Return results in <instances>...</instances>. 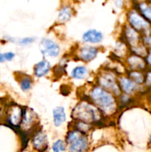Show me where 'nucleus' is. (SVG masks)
Segmentation results:
<instances>
[{
  "label": "nucleus",
  "mask_w": 151,
  "mask_h": 152,
  "mask_svg": "<svg viewBox=\"0 0 151 152\" xmlns=\"http://www.w3.org/2000/svg\"><path fill=\"white\" fill-rule=\"evenodd\" d=\"M87 97L88 100L97 107L105 117H111L118 111L116 96L98 85L90 89Z\"/></svg>",
  "instance_id": "f257e3e1"
},
{
  "label": "nucleus",
  "mask_w": 151,
  "mask_h": 152,
  "mask_svg": "<svg viewBox=\"0 0 151 152\" xmlns=\"http://www.w3.org/2000/svg\"><path fill=\"white\" fill-rule=\"evenodd\" d=\"M72 117L74 120H81L93 126L102 123L105 118L100 110L88 99H83L74 107Z\"/></svg>",
  "instance_id": "f03ea898"
},
{
  "label": "nucleus",
  "mask_w": 151,
  "mask_h": 152,
  "mask_svg": "<svg viewBox=\"0 0 151 152\" xmlns=\"http://www.w3.org/2000/svg\"><path fill=\"white\" fill-rule=\"evenodd\" d=\"M96 85L111 92L116 97L121 94L118 83V77L113 71H101L96 77Z\"/></svg>",
  "instance_id": "7ed1b4c3"
},
{
  "label": "nucleus",
  "mask_w": 151,
  "mask_h": 152,
  "mask_svg": "<svg viewBox=\"0 0 151 152\" xmlns=\"http://www.w3.org/2000/svg\"><path fill=\"white\" fill-rule=\"evenodd\" d=\"M127 23L131 28L136 30L139 34H142L144 35L148 34L147 31H149L150 24L139 13L137 10L133 7L129 9L126 14Z\"/></svg>",
  "instance_id": "20e7f679"
},
{
  "label": "nucleus",
  "mask_w": 151,
  "mask_h": 152,
  "mask_svg": "<svg viewBox=\"0 0 151 152\" xmlns=\"http://www.w3.org/2000/svg\"><path fill=\"white\" fill-rule=\"evenodd\" d=\"M24 107L13 104L7 107L4 111V119L9 126L19 129L23 117Z\"/></svg>",
  "instance_id": "39448f33"
},
{
  "label": "nucleus",
  "mask_w": 151,
  "mask_h": 152,
  "mask_svg": "<svg viewBox=\"0 0 151 152\" xmlns=\"http://www.w3.org/2000/svg\"><path fill=\"white\" fill-rule=\"evenodd\" d=\"M121 40L127 45L130 51L143 45L141 34L129 25H125L123 28Z\"/></svg>",
  "instance_id": "423d86ee"
},
{
  "label": "nucleus",
  "mask_w": 151,
  "mask_h": 152,
  "mask_svg": "<svg viewBox=\"0 0 151 152\" xmlns=\"http://www.w3.org/2000/svg\"><path fill=\"white\" fill-rule=\"evenodd\" d=\"M40 52L44 57L56 58L61 52L59 45L54 40L48 38H43L39 42Z\"/></svg>",
  "instance_id": "0eeeda50"
},
{
  "label": "nucleus",
  "mask_w": 151,
  "mask_h": 152,
  "mask_svg": "<svg viewBox=\"0 0 151 152\" xmlns=\"http://www.w3.org/2000/svg\"><path fill=\"white\" fill-rule=\"evenodd\" d=\"M38 120V116L34 112L33 110L28 107H24L23 117L19 129L25 132H28L35 128Z\"/></svg>",
  "instance_id": "6e6552de"
},
{
  "label": "nucleus",
  "mask_w": 151,
  "mask_h": 152,
  "mask_svg": "<svg viewBox=\"0 0 151 152\" xmlns=\"http://www.w3.org/2000/svg\"><path fill=\"white\" fill-rule=\"evenodd\" d=\"M99 48L93 45H84L80 47L76 52L78 59L84 62H90L97 57Z\"/></svg>",
  "instance_id": "1a4fd4ad"
},
{
  "label": "nucleus",
  "mask_w": 151,
  "mask_h": 152,
  "mask_svg": "<svg viewBox=\"0 0 151 152\" xmlns=\"http://www.w3.org/2000/svg\"><path fill=\"white\" fill-rule=\"evenodd\" d=\"M118 83L121 93L132 95L139 90V86L127 75H122L118 77Z\"/></svg>",
  "instance_id": "9d476101"
},
{
  "label": "nucleus",
  "mask_w": 151,
  "mask_h": 152,
  "mask_svg": "<svg viewBox=\"0 0 151 152\" xmlns=\"http://www.w3.org/2000/svg\"><path fill=\"white\" fill-rule=\"evenodd\" d=\"M68 145L69 152H84L88 148V138L87 134L81 133Z\"/></svg>",
  "instance_id": "9b49d317"
},
{
  "label": "nucleus",
  "mask_w": 151,
  "mask_h": 152,
  "mask_svg": "<svg viewBox=\"0 0 151 152\" xmlns=\"http://www.w3.org/2000/svg\"><path fill=\"white\" fill-rule=\"evenodd\" d=\"M132 7L137 10L150 24L151 23V1L148 0H134Z\"/></svg>",
  "instance_id": "f8f14e48"
},
{
  "label": "nucleus",
  "mask_w": 151,
  "mask_h": 152,
  "mask_svg": "<svg viewBox=\"0 0 151 152\" xmlns=\"http://www.w3.org/2000/svg\"><path fill=\"white\" fill-rule=\"evenodd\" d=\"M126 63L128 66V70L132 71H143L146 68V61L140 56L130 53L126 59Z\"/></svg>",
  "instance_id": "ddd939ff"
},
{
  "label": "nucleus",
  "mask_w": 151,
  "mask_h": 152,
  "mask_svg": "<svg viewBox=\"0 0 151 152\" xmlns=\"http://www.w3.org/2000/svg\"><path fill=\"white\" fill-rule=\"evenodd\" d=\"M32 143L34 149L39 152H44L48 145L47 135L42 131H36L33 136Z\"/></svg>",
  "instance_id": "4468645a"
},
{
  "label": "nucleus",
  "mask_w": 151,
  "mask_h": 152,
  "mask_svg": "<svg viewBox=\"0 0 151 152\" xmlns=\"http://www.w3.org/2000/svg\"><path fill=\"white\" fill-rule=\"evenodd\" d=\"M103 39V34L101 31L93 28L86 31L82 35V41L90 44H99L102 42Z\"/></svg>",
  "instance_id": "2eb2a0df"
},
{
  "label": "nucleus",
  "mask_w": 151,
  "mask_h": 152,
  "mask_svg": "<svg viewBox=\"0 0 151 152\" xmlns=\"http://www.w3.org/2000/svg\"><path fill=\"white\" fill-rule=\"evenodd\" d=\"M51 70V65L47 59H44L35 64L33 67V74L37 78L46 77Z\"/></svg>",
  "instance_id": "dca6fc26"
},
{
  "label": "nucleus",
  "mask_w": 151,
  "mask_h": 152,
  "mask_svg": "<svg viewBox=\"0 0 151 152\" xmlns=\"http://www.w3.org/2000/svg\"><path fill=\"white\" fill-rule=\"evenodd\" d=\"M73 7L70 4H63L58 12V22L65 23L73 16Z\"/></svg>",
  "instance_id": "f3484780"
},
{
  "label": "nucleus",
  "mask_w": 151,
  "mask_h": 152,
  "mask_svg": "<svg viewBox=\"0 0 151 152\" xmlns=\"http://www.w3.org/2000/svg\"><path fill=\"white\" fill-rule=\"evenodd\" d=\"M53 123L56 127H60L66 122L67 115L65 109L62 106H56L53 110Z\"/></svg>",
  "instance_id": "a211bd4d"
},
{
  "label": "nucleus",
  "mask_w": 151,
  "mask_h": 152,
  "mask_svg": "<svg viewBox=\"0 0 151 152\" xmlns=\"http://www.w3.org/2000/svg\"><path fill=\"white\" fill-rule=\"evenodd\" d=\"M17 80L21 90L24 92H27L32 88L33 81L30 76L25 74H21L17 76Z\"/></svg>",
  "instance_id": "6ab92c4d"
},
{
  "label": "nucleus",
  "mask_w": 151,
  "mask_h": 152,
  "mask_svg": "<svg viewBox=\"0 0 151 152\" xmlns=\"http://www.w3.org/2000/svg\"><path fill=\"white\" fill-rule=\"evenodd\" d=\"M89 74H90L89 69L84 65L76 66L71 71V77L76 80H84L88 77Z\"/></svg>",
  "instance_id": "aec40b11"
},
{
  "label": "nucleus",
  "mask_w": 151,
  "mask_h": 152,
  "mask_svg": "<svg viewBox=\"0 0 151 152\" xmlns=\"http://www.w3.org/2000/svg\"><path fill=\"white\" fill-rule=\"evenodd\" d=\"M127 77H130L135 83L138 86L144 83L145 76L144 75L142 71H132V70H127Z\"/></svg>",
  "instance_id": "412c9836"
},
{
  "label": "nucleus",
  "mask_w": 151,
  "mask_h": 152,
  "mask_svg": "<svg viewBox=\"0 0 151 152\" xmlns=\"http://www.w3.org/2000/svg\"><path fill=\"white\" fill-rule=\"evenodd\" d=\"M73 126L74 129H77L79 132L86 134H87V133L91 130L93 126L90 123H86V122L84 121H81V120H75V123H74Z\"/></svg>",
  "instance_id": "4be33fe9"
},
{
  "label": "nucleus",
  "mask_w": 151,
  "mask_h": 152,
  "mask_svg": "<svg viewBox=\"0 0 151 152\" xmlns=\"http://www.w3.org/2000/svg\"><path fill=\"white\" fill-rule=\"evenodd\" d=\"M66 142L63 140H57L52 145L53 152H65L66 149Z\"/></svg>",
  "instance_id": "5701e85b"
},
{
  "label": "nucleus",
  "mask_w": 151,
  "mask_h": 152,
  "mask_svg": "<svg viewBox=\"0 0 151 152\" xmlns=\"http://www.w3.org/2000/svg\"><path fill=\"white\" fill-rule=\"evenodd\" d=\"M4 54L6 62H11V61H13L14 59L15 56H16V53L13 51L4 52Z\"/></svg>",
  "instance_id": "b1692460"
},
{
  "label": "nucleus",
  "mask_w": 151,
  "mask_h": 152,
  "mask_svg": "<svg viewBox=\"0 0 151 152\" xmlns=\"http://www.w3.org/2000/svg\"><path fill=\"white\" fill-rule=\"evenodd\" d=\"M144 83L146 84V86H151V72L147 73L145 76Z\"/></svg>",
  "instance_id": "393cba45"
},
{
  "label": "nucleus",
  "mask_w": 151,
  "mask_h": 152,
  "mask_svg": "<svg viewBox=\"0 0 151 152\" xmlns=\"http://www.w3.org/2000/svg\"><path fill=\"white\" fill-rule=\"evenodd\" d=\"M114 5L116 8L121 9L124 6V0H115L114 1Z\"/></svg>",
  "instance_id": "a878e982"
},
{
  "label": "nucleus",
  "mask_w": 151,
  "mask_h": 152,
  "mask_svg": "<svg viewBox=\"0 0 151 152\" xmlns=\"http://www.w3.org/2000/svg\"><path fill=\"white\" fill-rule=\"evenodd\" d=\"M145 61H146L147 65H149L151 66V51L148 52L147 55L145 57Z\"/></svg>",
  "instance_id": "bb28decb"
},
{
  "label": "nucleus",
  "mask_w": 151,
  "mask_h": 152,
  "mask_svg": "<svg viewBox=\"0 0 151 152\" xmlns=\"http://www.w3.org/2000/svg\"><path fill=\"white\" fill-rule=\"evenodd\" d=\"M6 62L5 58H4V53L0 51V64H3Z\"/></svg>",
  "instance_id": "cd10ccee"
},
{
  "label": "nucleus",
  "mask_w": 151,
  "mask_h": 152,
  "mask_svg": "<svg viewBox=\"0 0 151 152\" xmlns=\"http://www.w3.org/2000/svg\"><path fill=\"white\" fill-rule=\"evenodd\" d=\"M148 1H151V0H148Z\"/></svg>",
  "instance_id": "c85d7f7f"
}]
</instances>
